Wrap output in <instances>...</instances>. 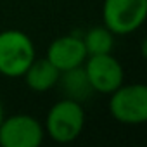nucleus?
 <instances>
[{
    "label": "nucleus",
    "mask_w": 147,
    "mask_h": 147,
    "mask_svg": "<svg viewBox=\"0 0 147 147\" xmlns=\"http://www.w3.org/2000/svg\"><path fill=\"white\" fill-rule=\"evenodd\" d=\"M85 121L87 114L82 102L62 97L47 111L43 121L45 137H49L55 144H71L82 135Z\"/></svg>",
    "instance_id": "1"
},
{
    "label": "nucleus",
    "mask_w": 147,
    "mask_h": 147,
    "mask_svg": "<svg viewBox=\"0 0 147 147\" xmlns=\"http://www.w3.org/2000/svg\"><path fill=\"white\" fill-rule=\"evenodd\" d=\"M36 49L31 36L21 30L0 31V75L5 78H21L35 61Z\"/></svg>",
    "instance_id": "2"
},
{
    "label": "nucleus",
    "mask_w": 147,
    "mask_h": 147,
    "mask_svg": "<svg viewBox=\"0 0 147 147\" xmlns=\"http://www.w3.org/2000/svg\"><path fill=\"white\" fill-rule=\"evenodd\" d=\"M109 113L113 119L126 126H138L147 121V87L128 83L109 94Z\"/></svg>",
    "instance_id": "3"
},
{
    "label": "nucleus",
    "mask_w": 147,
    "mask_h": 147,
    "mask_svg": "<svg viewBox=\"0 0 147 147\" xmlns=\"http://www.w3.org/2000/svg\"><path fill=\"white\" fill-rule=\"evenodd\" d=\"M147 18V0H104L102 24L116 36H126L140 30Z\"/></svg>",
    "instance_id": "4"
},
{
    "label": "nucleus",
    "mask_w": 147,
    "mask_h": 147,
    "mask_svg": "<svg viewBox=\"0 0 147 147\" xmlns=\"http://www.w3.org/2000/svg\"><path fill=\"white\" fill-rule=\"evenodd\" d=\"M43 140V123L31 114L18 113L0 121V147H40Z\"/></svg>",
    "instance_id": "5"
},
{
    "label": "nucleus",
    "mask_w": 147,
    "mask_h": 147,
    "mask_svg": "<svg viewBox=\"0 0 147 147\" xmlns=\"http://www.w3.org/2000/svg\"><path fill=\"white\" fill-rule=\"evenodd\" d=\"M83 71L95 94L109 95L125 83L123 64L113 55V52L88 55L83 62Z\"/></svg>",
    "instance_id": "6"
},
{
    "label": "nucleus",
    "mask_w": 147,
    "mask_h": 147,
    "mask_svg": "<svg viewBox=\"0 0 147 147\" xmlns=\"http://www.w3.org/2000/svg\"><path fill=\"white\" fill-rule=\"evenodd\" d=\"M45 57L62 73L73 67H80L83 66L85 59L88 57L83 40L78 35H62L54 38L49 47Z\"/></svg>",
    "instance_id": "7"
},
{
    "label": "nucleus",
    "mask_w": 147,
    "mask_h": 147,
    "mask_svg": "<svg viewBox=\"0 0 147 147\" xmlns=\"http://www.w3.org/2000/svg\"><path fill=\"white\" fill-rule=\"evenodd\" d=\"M59 76H61V71L47 57H40V59L35 57V61L28 66V69L24 71V75L21 78H24V83L31 92L45 94L54 87H57Z\"/></svg>",
    "instance_id": "8"
},
{
    "label": "nucleus",
    "mask_w": 147,
    "mask_h": 147,
    "mask_svg": "<svg viewBox=\"0 0 147 147\" xmlns=\"http://www.w3.org/2000/svg\"><path fill=\"white\" fill-rule=\"evenodd\" d=\"M57 87L61 88L62 97L73 99V100L82 102V104L95 94L88 83V78L83 71V66L62 71L61 76H59V82H57Z\"/></svg>",
    "instance_id": "9"
},
{
    "label": "nucleus",
    "mask_w": 147,
    "mask_h": 147,
    "mask_svg": "<svg viewBox=\"0 0 147 147\" xmlns=\"http://www.w3.org/2000/svg\"><path fill=\"white\" fill-rule=\"evenodd\" d=\"M82 40H83V45H85V50L88 55L109 54L114 49L116 35L102 24V26H94V28L87 30L85 35L82 36Z\"/></svg>",
    "instance_id": "10"
},
{
    "label": "nucleus",
    "mask_w": 147,
    "mask_h": 147,
    "mask_svg": "<svg viewBox=\"0 0 147 147\" xmlns=\"http://www.w3.org/2000/svg\"><path fill=\"white\" fill-rule=\"evenodd\" d=\"M4 116H5V111H4V104H2V100H0V121L4 119Z\"/></svg>",
    "instance_id": "11"
}]
</instances>
